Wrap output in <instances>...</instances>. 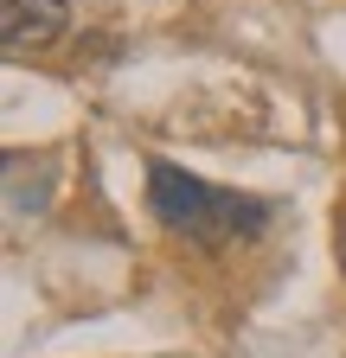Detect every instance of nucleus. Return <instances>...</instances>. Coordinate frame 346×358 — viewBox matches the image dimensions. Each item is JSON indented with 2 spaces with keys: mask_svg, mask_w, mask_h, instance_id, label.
Segmentation results:
<instances>
[{
  "mask_svg": "<svg viewBox=\"0 0 346 358\" xmlns=\"http://www.w3.org/2000/svg\"><path fill=\"white\" fill-rule=\"evenodd\" d=\"M148 211L167 224L173 237L205 243V250H219L231 237H256L270 224V205L263 199L225 192V186H212V179L173 166V160H148Z\"/></svg>",
  "mask_w": 346,
  "mask_h": 358,
  "instance_id": "f257e3e1",
  "label": "nucleus"
},
{
  "mask_svg": "<svg viewBox=\"0 0 346 358\" xmlns=\"http://www.w3.org/2000/svg\"><path fill=\"white\" fill-rule=\"evenodd\" d=\"M340 262H346V224H340Z\"/></svg>",
  "mask_w": 346,
  "mask_h": 358,
  "instance_id": "20e7f679",
  "label": "nucleus"
},
{
  "mask_svg": "<svg viewBox=\"0 0 346 358\" xmlns=\"http://www.w3.org/2000/svg\"><path fill=\"white\" fill-rule=\"evenodd\" d=\"M46 205H52V166H46V173H39L32 186H26V160L13 154V160H7V217L20 224L26 211H46Z\"/></svg>",
  "mask_w": 346,
  "mask_h": 358,
  "instance_id": "7ed1b4c3",
  "label": "nucleus"
},
{
  "mask_svg": "<svg viewBox=\"0 0 346 358\" xmlns=\"http://www.w3.org/2000/svg\"><path fill=\"white\" fill-rule=\"evenodd\" d=\"M64 26H71L64 0H7V7H0V45H7V58H26V52L58 45Z\"/></svg>",
  "mask_w": 346,
  "mask_h": 358,
  "instance_id": "f03ea898",
  "label": "nucleus"
}]
</instances>
